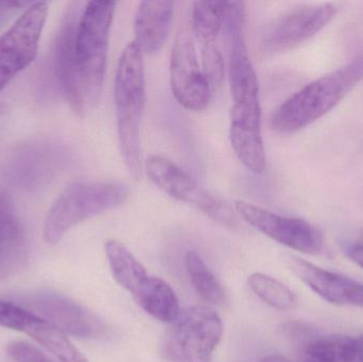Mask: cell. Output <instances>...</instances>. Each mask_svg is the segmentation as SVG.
<instances>
[{
	"label": "cell",
	"instance_id": "83f0119b",
	"mask_svg": "<svg viewBox=\"0 0 363 362\" xmlns=\"http://www.w3.org/2000/svg\"><path fill=\"white\" fill-rule=\"evenodd\" d=\"M347 256L350 261H353L356 265L359 266L363 269V244H354L349 248L347 252Z\"/></svg>",
	"mask_w": 363,
	"mask_h": 362
},
{
	"label": "cell",
	"instance_id": "8992f818",
	"mask_svg": "<svg viewBox=\"0 0 363 362\" xmlns=\"http://www.w3.org/2000/svg\"><path fill=\"white\" fill-rule=\"evenodd\" d=\"M222 335L221 317L213 308H184L164 334L162 357L168 362H213Z\"/></svg>",
	"mask_w": 363,
	"mask_h": 362
},
{
	"label": "cell",
	"instance_id": "ba28073f",
	"mask_svg": "<svg viewBox=\"0 0 363 362\" xmlns=\"http://www.w3.org/2000/svg\"><path fill=\"white\" fill-rule=\"evenodd\" d=\"M47 16L46 2L31 4L0 38V91L33 63Z\"/></svg>",
	"mask_w": 363,
	"mask_h": 362
},
{
	"label": "cell",
	"instance_id": "7c38bea8",
	"mask_svg": "<svg viewBox=\"0 0 363 362\" xmlns=\"http://www.w3.org/2000/svg\"><path fill=\"white\" fill-rule=\"evenodd\" d=\"M337 6L330 2L296 6L279 17L269 28L264 40L266 52H285L319 33L336 16Z\"/></svg>",
	"mask_w": 363,
	"mask_h": 362
},
{
	"label": "cell",
	"instance_id": "5b68a950",
	"mask_svg": "<svg viewBox=\"0 0 363 362\" xmlns=\"http://www.w3.org/2000/svg\"><path fill=\"white\" fill-rule=\"evenodd\" d=\"M116 2H87L79 18L76 35L77 61L87 108L99 102L104 89L108 40Z\"/></svg>",
	"mask_w": 363,
	"mask_h": 362
},
{
	"label": "cell",
	"instance_id": "d6a6232c",
	"mask_svg": "<svg viewBox=\"0 0 363 362\" xmlns=\"http://www.w3.org/2000/svg\"><path fill=\"white\" fill-rule=\"evenodd\" d=\"M0 259H1V247H0Z\"/></svg>",
	"mask_w": 363,
	"mask_h": 362
},
{
	"label": "cell",
	"instance_id": "d6986e66",
	"mask_svg": "<svg viewBox=\"0 0 363 362\" xmlns=\"http://www.w3.org/2000/svg\"><path fill=\"white\" fill-rule=\"evenodd\" d=\"M106 253L115 281L132 295H135L149 276L144 266L125 244L117 240L106 242Z\"/></svg>",
	"mask_w": 363,
	"mask_h": 362
},
{
	"label": "cell",
	"instance_id": "277c9868",
	"mask_svg": "<svg viewBox=\"0 0 363 362\" xmlns=\"http://www.w3.org/2000/svg\"><path fill=\"white\" fill-rule=\"evenodd\" d=\"M121 182H77L59 196L47 213L43 237L50 246L59 244L79 223L123 205L129 198Z\"/></svg>",
	"mask_w": 363,
	"mask_h": 362
},
{
	"label": "cell",
	"instance_id": "5bb4252c",
	"mask_svg": "<svg viewBox=\"0 0 363 362\" xmlns=\"http://www.w3.org/2000/svg\"><path fill=\"white\" fill-rule=\"evenodd\" d=\"M174 14V1L147 0L140 2L134 23V43L143 55H155L163 48L172 28Z\"/></svg>",
	"mask_w": 363,
	"mask_h": 362
},
{
	"label": "cell",
	"instance_id": "52a82bcc",
	"mask_svg": "<svg viewBox=\"0 0 363 362\" xmlns=\"http://www.w3.org/2000/svg\"><path fill=\"white\" fill-rule=\"evenodd\" d=\"M144 171L166 195L191 205L225 227H236L238 220L230 206L220 196L200 186L174 162L160 155H151L144 162Z\"/></svg>",
	"mask_w": 363,
	"mask_h": 362
},
{
	"label": "cell",
	"instance_id": "cb8c5ba5",
	"mask_svg": "<svg viewBox=\"0 0 363 362\" xmlns=\"http://www.w3.org/2000/svg\"><path fill=\"white\" fill-rule=\"evenodd\" d=\"M40 319L18 304L0 300V327L27 333Z\"/></svg>",
	"mask_w": 363,
	"mask_h": 362
},
{
	"label": "cell",
	"instance_id": "44dd1931",
	"mask_svg": "<svg viewBox=\"0 0 363 362\" xmlns=\"http://www.w3.org/2000/svg\"><path fill=\"white\" fill-rule=\"evenodd\" d=\"M185 267L190 282L201 299L211 305H220L225 300L223 287L196 251L185 256Z\"/></svg>",
	"mask_w": 363,
	"mask_h": 362
},
{
	"label": "cell",
	"instance_id": "7a4b0ae2",
	"mask_svg": "<svg viewBox=\"0 0 363 362\" xmlns=\"http://www.w3.org/2000/svg\"><path fill=\"white\" fill-rule=\"evenodd\" d=\"M114 99L121 157L129 174L140 180L144 174L140 129L146 103V80L144 55L134 42L125 46L119 57Z\"/></svg>",
	"mask_w": 363,
	"mask_h": 362
},
{
	"label": "cell",
	"instance_id": "2e32d148",
	"mask_svg": "<svg viewBox=\"0 0 363 362\" xmlns=\"http://www.w3.org/2000/svg\"><path fill=\"white\" fill-rule=\"evenodd\" d=\"M290 269L313 293L328 303L347 305L350 295L357 282L322 269L302 259H292Z\"/></svg>",
	"mask_w": 363,
	"mask_h": 362
},
{
	"label": "cell",
	"instance_id": "ffe728a7",
	"mask_svg": "<svg viewBox=\"0 0 363 362\" xmlns=\"http://www.w3.org/2000/svg\"><path fill=\"white\" fill-rule=\"evenodd\" d=\"M28 335L42 344L60 362H89L86 357L72 344L63 332L46 321L40 319L29 331Z\"/></svg>",
	"mask_w": 363,
	"mask_h": 362
},
{
	"label": "cell",
	"instance_id": "8fae6325",
	"mask_svg": "<svg viewBox=\"0 0 363 362\" xmlns=\"http://www.w3.org/2000/svg\"><path fill=\"white\" fill-rule=\"evenodd\" d=\"M237 214L271 239L304 254L315 255L323 249V237L317 227L300 218L279 216L243 200L235 201Z\"/></svg>",
	"mask_w": 363,
	"mask_h": 362
},
{
	"label": "cell",
	"instance_id": "d4e9b609",
	"mask_svg": "<svg viewBox=\"0 0 363 362\" xmlns=\"http://www.w3.org/2000/svg\"><path fill=\"white\" fill-rule=\"evenodd\" d=\"M202 70L211 87L219 86L224 78V61L221 52L216 45L202 47L201 51Z\"/></svg>",
	"mask_w": 363,
	"mask_h": 362
},
{
	"label": "cell",
	"instance_id": "e0dca14e",
	"mask_svg": "<svg viewBox=\"0 0 363 362\" xmlns=\"http://www.w3.org/2000/svg\"><path fill=\"white\" fill-rule=\"evenodd\" d=\"M133 298L144 312L168 324L176 320L181 312L180 303L174 289L157 276H149Z\"/></svg>",
	"mask_w": 363,
	"mask_h": 362
},
{
	"label": "cell",
	"instance_id": "f1b7e54d",
	"mask_svg": "<svg viewBox=\"0 0 363 362\" xmlns=\"http://www.w3.org/2000/svg\"><path fill=\"white\" fill-rule=\"evenodd\" d=\"M347 305L363 308V285L359 284V283L356 284L355 288L353 289L351 295H350Z\"/></svg>",
	"mask_w": 363,
	"mask_h": 362
},
{
	"label": "cell",
	"instance_id": "603a6c76",
	"mask_svg": "<svg viewBox=\"0 0 363 362\" xmlns=\"http://www.w3.org/2000/svg\"><path fill=\"white\" fill-rule=\"evenodd\" d=\"M353 341L354 338L339 336L319 338L307 344L305 353L328 362H353Z\"/></svg>",
	"mask_w": 363,
	"mask_h": 362
},
{
	"label": "cell",
	"instance_id": "7402d4cb",
	"mask_svg": "<svg viewBox=\"0 0 363 362\" xmlns=\"http://www.w3.org/2000/svg\"><path fill=\"white\" fill-rule=\"evenodd\" d=\"M247 284L260 300L275 310L288 312L298 305V298L294 291L272 276L257 272L249 276Z\"/></svg>",
	"mask_w": 363,
	"mask_h": 362
},
{
	"label": "cell",
	"instance_id": "484cf974",
	"mask_svg": "<svg viewBox=\"0 0 363 362\" xmlns=\"http://www.w3.org/2000/svg\"><path fill=\"white\" fill-rule=\"evenodd\" d=\"M6 353L14 362H55L38 346L21 340L10 342Z\"/></svg>",
	"mask_w": 363,
	"mask_h": 362
},
{
	"label": "cell",
	"instance_id": "9c48e42d",
	"mask_svg": "<svg viewBox=\"0 0 363 362\" xmlns=\"http://www.w3.org/2000/svg\"><path fill=\"white\" fill-rule=\"evenodd\" d=\"M17 304L66 335L94 340L106 339L110 336V329L102 319L64 295L34 293L21 298Z\"/></svg>",
	"mask_w": 363,
	"mask_h": 362
},
{
	"label": "cell",
	"instance_id": "3957f363",
	"mask_svg": "<svg viewBox=\"0 0 363 362\" xmlns=\"http://www.w3.org/2000/svg\"><path fill=\"white\" fill-rule=\"evenodd\" d=\"M363 78V55L305 85L273 114L271 127L279 134H294L334 110Z\"/></svg>",
	"mask_w": 363,
	"mask_h": 362
},
{
	"label": "cell",
	"instance_id": "9a60e30c",
	"mask_svg": "<svg viewBox=\"0 0 363 362\" xmlns=\"http://www.w3.org/2000/svg\"><path fill=\"white\" fill-rule=\"evenodd\" d=\"M0 278L14 273L27 259V242L10 198L0 188Z\"/></svg>",
	"mask_w": 363,
	"mask_h": 362
},
{
	"label": "cell",
	"instance_id": "4316f807",
	"mask_svg": "<svg viewBox=\"0 0 363 362\" xmlns=\"http://www.w3.org/2000/svg\"><path fill=\"white\" fill-rule=\"evenodd\" d=\"M25 1H0V28L21 8L28 6Z\"/></svg>",
	"mask_w": 363,
	"mask_h": 362
},
{
	"label": "cell",
	"instance_id": "30bf717a",
	"mask_svg": "<svg viewBox=\"0 0 363 362\" xmlns=\"http://www.w3.org/2000/svg\"><path fill=\"white\" fill-rule=\"evenodd\" d=\"M170 85L186 110L200 112L211 101V84L200 66L191 29L181 28L177 34L170 57Z\"/></svg>",
	"mask_w": 363,
	"mask_h": 362
},
{
	"label": "cell",
	"instance_id": "4dcf8cb0",
	"mask_svg": "<svg viewBox=\"0 0 363 362\" xmlns=\"http://www.w3.org/2000/svg\"><path fill=\"white\" fill-rule=\"evenodd\" d=\"M259 362H289L287 359L284 357L279 356V355H270V356L264 357Z\"/></svg>",
	"mask_w": 363,
	"mask_h": 362
},
{
	"label": "cell",
	"instance_id": "f546056e",
	"mask_svg": "<svg viewBox=\"0 0 363 362\" xmlns=\"http://www.w3.org/2000/svg\"><path fill=\"white\" fill-rule=\"evenodd\" d=\"M354 359L353 362H363V335L354 338Z\"/></svg>",
	"mask_w": 363,
	"mask_h": 362
},
{
	"label": "cell",
	"instance_id": "ac0fdd59",
	"mask_svg": "<svg viewBox=\"0 0 363 362\" xmlns=\"http://www.w3.org/2000/svg\"><path fill=\"white\" fill-rule=\"evenodd\" d=\"M230 1H196L192 4L190 29L194 40L201 47L216 45L219 34L223 31Z\"/></svg>",
	"mask_w": 363,
	"mask_h": 362
},
{
	"label": "cell",
	"instance_id": "1f68e13d",
	"mask_svg": "<svg viewBox=\"0 0 363 362\" xmlns=\"http://www.w3.org/2000/svg\"><path fill=\"white\" fill-rule=\"evenodd\" d=\"M303 362H328L325 361H322V359L315 358V357L306 356V359H305Z\"/></svg>",
	"mask_w": 363,
	"mask_h": 362
},
{
	"label": "cell",
	"instance_id": "6da1fadb",
	"mask_svg": "<svg viewBox=\"0 0 363 362\" xmlns=\"http://www.w3.org/2000/svg\"><path fill=\"white\" fill-rule=\"evenodd\" d=\"M245 13L234 11L224 26L230 44L228 80L230 108V140L235 154L247 169L255 174L266 170V150L262 134L259 85L245 45Z\"/></svg>",
	"mask_w": 363,
	"mask_h": 362
},
{
	"label": "cell",
	"instance_id": "4fadbf2b",
	"mask_svg": "<svg viewBox=\"0 0 363 362\" xmlns=\"http://www.w3.org/2000/svg\"><path fill=\"white\" fill-rule=\"evenodd\" d=\"M81 12L76 4L62 21L55 40V68L62 95L79 117H84L87 104L81 85L76 52L77 28Z\"/></svg>",
	"mask_w": 363,
	"mask_h": 362
}]
</instances>
